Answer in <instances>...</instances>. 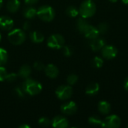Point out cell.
Here are the masks:
<instances>
[{"instance_id":"6da1fadb","label":"cell","mask_w":128,"mask_h":128,"mask_svg":"<svg viewBox=\"0 0 128 128\" xmlns=\"http://www.w3.org/2000/svg\"><path fill=\"white\" fill-rule=\"evenodd\" d=\"M22 87L26 94H28L31 96L38 94L42 90V85L39 82L30 78L26 79L22 85Z\"/></svg>"},{"instance_id":"7a4b0ae2","label":"cell","mask_w":128,"mask_h":128,"mask_svg":"<svg viewBox=\"0 0 128 128\" xmlns=\"http://www.w3.org/2000/svg\"><path fill=\"white\" fill-rule=\"evenodd\" d=\"M96 8V4L92 0H85L81 4L79 12L82 18L88 19L95 14Z\"/></svg>"},{"instance_id":"3957f363","label":"cell","mask_w":128,"mask_h":128,"mask_svg":"<svg viewBox=\"0 0 128 128\" xmlns=\"http://www.w3.org/2000/svg\"><path fill=\"white\" fill-rule=\"evenodd\" d=\"M38 16L44 22H50L55 17V10L50 5H43L37 10Z\"/></svg>"},{"instance_id":"277c9868","label":"cell","mask_w":128,"mask_h":128,"mask_svg":"<svg viewBox=\"0 0 128 128\" xmlns=\"http://www.w3.org/2000/svg\"><path fill=\"white\" fill-rule=\"evenodd\" d=\"M8 38L10 44L14 45H20L26 40V34L23 30L16 28L8 33Z\"/></svg>"},{"instance_id":"5b68a950","label":"cell","mask_w":128,"mask_h":128,"mask_svg":"<svg viewBox=\"0 0 128 128\" xmlns=\"http://www.w3.org/2000/svg\"><path fill=\"white\" fill-rule=\"evenodd\" d=\"M64 38L59 34H52L47 40V46L50 48L59 50L64 45Z\"/></svg>"},{"instance_id":"8992f818","label":"cell","mask_w":128,"mask_h":128,"mask_svg":"<svg viewBox=\"0 0 128 128\" xmlns=\"http://www.w3.org/2000/svg\"><path fill=\"white\" fill-rule=\"evenodd\" d=\"M73 94V89L71 86H60L56 90V97L62 100H68L70 98Z\"/></svg>"},{"instance_id":"52a82bcc","label":"cell","mask_w":128,"mask_h":128,"mask_svg":"<svg viewBox=\"0 0 128 128\" xmlns=\"http://www.w3.org/2000/svg\"><path fill=\"white\" fill-rule=\"evenodd\" d=\"M102 56L106 59H112L116 57L118 54L117 48L113 45H105L101 50Z\"/></svg>"},{"instance_id":"ba28073f","label":"cell","mask_w":128,"mask_h":128,"mask_svg":"<svg viewBox=\"0 0 128 128\" xmlns=\"http://www.w3.org/2000/svg\"><path fill=\"white\" fill-rule=\"evenodd\" d=\"M104 128H118L121 125V119L116 115H110L105 118L104 120Z\"/></svg>"},{"instance_id":"9c48e42d","label":"cell","mask_w":128,"mask_h":128,"mask_svg":"<svg viewBox=\"0 0 128 128\" xmlns=\"http://www.w3.org/2000/svg\"><path fill=\"white\" fill-rule=\"evenodd\" d=\"M77 110L76 104L74 101H69L67 103L63 104L61 106V111L64 115H73Z\"/></svg>"},{"instance_id":"30bf717a","label":"cell","mask_w":128,"mask_h":128,"mask_svg":"<svg viewBox=\"0 0 128 128\" xmlns=\"http://www.w3.org/2000/svg\"><path fill=\"white\" fill-rule=\"evenodd\" d=\"M51 124L55 128H67L69 125V123L65 117L58 116L52 120Z\"/></svg>"},{"instance_id":"8fae6325","label":"cell","mask_w":128,"mask_h":128,"mask_svg":"<svg viewBox=\"0 0 128 128\" xmlns=\"http://www.w3.org/2000/svg\"><path fill=\"white\" fill-rule=\"evenodd\" d=\"M105 45H106V41L103 38L98 37L94 39H91L89 41V46L94 52L101 50Z\"/></svg>"},{"instance_id":"7c38bea8","label":"cell","mask_w":128,"mask_h":128,"mask_svg":"<svg viewBox=\"0 0 128 128\" xmlns=\"http://www.w3.org/2000/svg\"><path fill=\"white\" fill-rule=\"evenodd\" d=\"M14 20L8 16H0V28L4 31L10 30L14 26Z\"/></svg>"},{"instance_id":"4fadbf2b","label":"cell","mask_w":128,"mask_h":128,"mask_svg":"<svg viewBox=\"0 0 128 128\" xmlns=\"http://www.w3.org/2000/svg\"><path fill=\"white\" fill-rule=\"evenodd\" d=\"M44 71L46 75V76L51 78V79H55L58 76V68L52 64H49L44 68Z\"/></svg>"},{"instance_id":"5bb4252c","label":"cell","mask_w":128,"mask_h":128,"mask_svg":"<svg viewBox=\"0 0 128 128\" xmlns=\"http://www.w3.org/2000/svg\"><path fill=\"white\" fill-rule=\"evenodd\" d=\"M83 34L86 38L91 40V39H94V38H98L100 34V32H99L97 27L89 25L88 26V28H86V30L84 32Z\"/></svg>"},{"instance_id":"9a60e30c","label":"cell","mask_w":128,"mask_h":128,"mask_svg":"<svg viewBox=\"0 0 128 128\" xmlns=\"http://www.w3.org/2000/svg\"><path fill=\"white\" fill-rule=\"evenodd\" d=\"M98 110L102 115H108L111 110V105L106 100H101L98 103Z\"/></svg>"},{"instance_id":"2e32d148","label":"cell","mask_w":128,"mask_h":128,"mask_svg":"<svg viewBox=\"0 0 128 128\" xmlns=\"http://www.w3.org/2000/svg\"><path fill=\"white\" fill-rule=\"evenodd\" d=\"M100 90V86L97 82H92L89 84L86 88V94L89 96H94L98 93Z\"/></svg>"},{"instance_id":"e0dca14e","label":"cell","mask_w":128,"mask_h":128,"mask_svg":"<svg viewBox=\"0 0 128 128\" xmlns=\"http://www.w3.org/2000/svg\"><path fill=\"white\" fill-rule=\"evenodd\" d=\"M29 38H30V40L33 43H35V44H40L43 42L44 40V36L42 34V33L38 31L32 32L29 34Z\"/></svg>"},{"instance_id":"ac0fdd59","label":"cell","mask_w":128,"mask_h":128,"mask_svg":"<svg viewBox=\"0 0 128 128\" xmlns=\"http://www.w3.org/2000/svg\"><path fill=\"white\" fill-rule=\"evenodd\" d=\"M20 7V2L19 0H9L7 3V9L10 13L16 12Z\"/></svg>"},{"instance_id":"d6986e66","label":"cell","mask_w":128,"mask_h":128,"mask_svg":"<svg viewBox=\"0 0 128 128\" xmlns=\"http://www.w3.org/2000/svg\"><path fill=\"white\" fill-rule=\"evenodd\" d=\"M31 72H32L31 68L28 64H24L20 68L18 72V76L22 79H27L28 78Z\"/></svg>"},{"instance_id":"ffe728a7","label":"cell","mask_w":128,"mask_h":128,"mask_svg":"<svg viewBox=\"0 0 128 128\" xmlns=\"http://www.w3.org/2000/svg\"><path fill=\"white\" fill-rule=\"evenodd\" d=\"M88 122L91 125L94 127H101L104 128V120H102L100 118H99L98 116H92L89 117Z\"/></svg>"},{"instance_id":"44dd1931","label":"cell","mask_w":128,"mask_h":128,"mask_svg":"<svg viewBox=\"0 0 128 128\" xmlns=\"http://www.w3.org/2000/svg\"><path fill=\"white\" fill-rule=\"evenodd\" d=\"M90 24L86 20L85 18H80L78 19L77 22H76V28L79 30V32L82 34L84 33V32L86 30V28H88V26Z\"/></svg>"},{"instance_id":"7402d4cb","label":"cell","mask_w":128,"mask_h":128,"mask_svg":"<svg viewBox=\"0 0 128 128\" xmlns=\"http://www.w3.org/2000/svg\"><path fill=\"white\" fill-rule=\"evenodd\" d=\"M37 15V10L33 7H28L23 11V16L26 19H32Z\"/></svg>"},{"instance_id":"603a6c76","label":"cell","mask_w":128,"mask_h":128,"mask_svg":"<svg viewBox=\"0 0 128 128\" xmlns=\"http://www.w3.org/2000/svg\"><path fill=\"white\" fill-rule=\"evenodd\" d=\"M8 58V52L4 48L0 47V66H4L7 63Z\"/></svg>"},{"instance_id":"cb8c5ba5","label":"cell","mask_w":128,"mask_h":128,"mask_svg":"<svg viewBox=\"0 0 128 128\" xmlns=\"http://www.w3.org/2000/svg\"><path fill=\"white\" fill-rule=\"evenodd\" d=\"M66 14L70 17L74 18V17L77 16L78 14H80V12H79V9H77L76 7H75V6H69L66 9Z\"/></svg>"},{"instance_id":"d4e9b609","label":"cell","mask_w":128,"mask_h":128,"mask_svg":"<svg viewBox=\"0 0 128 128\" xmlns=\"http://www.w3.org/2000/svg\"><path fill=\"white\" fill-rule=\"evenodd\" d=\"M92 64L94 68H100L104 65V59L99 56H96L92 59Z\"/></svg>"},{"instance_id":"484cf974","label":"cell","mask_w":128,"mask_h":128,"mask_svg":"<svg viewBox=\"0 0 128 128\" xmlns=\"http://www.w3.org/2000/svg\"><path fill=\"white\" fill-rule=\"evenodd\" d=\"M97 28H98L100 34H105L109 30V25L106 22H101L98 26Z\"/></svg>"},{"instance_id":"4316f807","label":"cell","mask_w":128,"mask_h":128,"mask_svg":"<svg viewBox=\"0 0 128 128\" xmlns=\"http://www.w3.org/2000/svg\"><path fill=\"white\" fill-rule=\"evenodd\" d=\"M78 81V76L76 74H70L67 77V82L69 86H73L76 84Z\"/></svg>"},{"instance_id":"83f0119b","label":"cell","mask_w":128,"mask_h":128,"mask_svg":"<svg viewBox=\"0 0 128 128\" xmlns=\"http://www.w3.org/2000/svg\"><path fill=\"white\" fill-rule=\"evenodd\" d=\"M62 52L65 56H70L73 54V49L70 46H67V45H64L62 47Z\"/></svg>"},{"instance_id":"f1b7e54d","label":"cell","mask_w":128,"mask_h":128,"mask_svg":"<svg viewBox=\"0 0 128 128\" xmlns=\"http://www.w3.org/2000/svg\"><path fill=\"white\" fill-rule=\"evenodd\" d=\"M38 124L41 127H48L51 124V122H50V120L49 118H47L46 117H42V118H39Z\"/></svg>"},{"instance_id":"f546056e","label":"cell","mask_w":128,"mask_h":128,"mask_svg":"<svg viewBox=\"0 0 128 128\" xmlns=\"http://www.w3.org/2000/svg\"><path fill=\"white\" fill-rule=\"evenodd\" d=\"M8 76V71L4 67L0 66V82H3L6 80Z\"/></svg>"},{"instance_id":"4dcf8cb0","label":"cell","mask_w":128,"mask_h":128,"mask_svg":"<svg viewBox=\"0 0 128 128\" xmlns=\"http://www.w3.org/2000/svg\"><path fill=\"white\" fill-rule=\"evenodd\" d=\"M14 93L16 94V96H18L19 98H24L25 94H26V92H24L22 87H16L14 88Z\"/></svg>"},{"instance_id":"1f68e13d","label":"cell","mask_w":128,"mask_h":128,"mask_svg":"<svg viewBox=\"0 0 128 128\" xmlns=\"http://www.w3.org/2000/svg\"><path fill=\"white\" fill-rule=\"evenodd\" d=\"M17 76L18 74H15V73H10V74H8V76H7V79L6 80L10 82H14L16 78H17Z\"/></svg>"},{"instance_id":"d6a6232c","label":"cell","mask_w":128,"mask_h":128,"mask_svg":"<svg viewBox=\"0 0 128 128\" xmlns=\"http://www.w3.org/2000/svg\"><path fill=\"white\" fill-rule=\"evenodd\" d=\"M34 68L37 70H44V68L45 66L44 65V64H42L41 62H35L34 63V65H33Z\"/></svg>"},{"instance_id":"836d02e7","label":"cell","mask_w":128,"mask_h":128,"mask_svg":"<svg viewBox=\"0 0 128 128\" xmlns=\"http://www.w3.org/2000/svg\"><path fill=\"white\" fill-rule=\"evenodd\" d=\"M30 28H31V23L28 22V21H26V22H24V23H23V25H22V28L24 29V30H29L30 29Z\"/></svg>"},{"instance_id":"e575fe53","label":"cell","mask_w":128,"mask_h":128,"mask_svg":"<svg viewBox=\"0 0 128 128\" xmlns=\"http://www.w3.org/2000/svg\"><path fill=\"white\" fill-rule=\"evenodd\" d=\"M38 2V0H25L26 4L28 5H33L35 3H37Z\"/></svg>"},{"instance_id":"d590c367","label":"cell","mask_w":128,"mask_h":128,"mask_svg":"<svg viewBox=\"0 0 128 128\" xmlns=\"http://www.w3.org/2000/svg\"><path fill=\"white\" fill-rule=\"evenodd\" d=\"M124 88L126 91L128 92V76L126 78V80H124Z\"/></svg>"},{"instance_id":"8d00e7d4","label":"cell","mask_w":128,"mask_h":128,"mask_svg":"<svg viewBox=\"0 0 128 128\" xmlns=\"http://www.w3.org/2000/svg\"><path fill=\"white\" fill-rule=\"evenodd\" d=\"M31 127L29 125H27V124H22L20 126H19V128H30Z\"/></svg>"},{"instance_id":"74e56055","label":"cell","mask_w":128,"mask_h":128,"mask_svg":"<svg viewBox=\"0 0 128 128\" xmlns=\"http://www.w3.org/2000/svg\"><path fill=\"white\" fill-rule=\"evenodd\" d=\"M122 1L124 4H128V0H122Z\"/></svg>"},{"instance_id":"f35d334b","label":"cell","mask_w":128,"mask_h":128,"mask_svg":"<svg viewBox=\"0 0 128 128\" xmlns=\"http://www.w3.org/2000/svg\"><path fill=\"white\" fill-rule=\"evenodd\" d=\"M2 4H3V0H0V8L2 7Z\"/></svg>"},{"instance_id":"ab89813d","label":"cell","mask_w":128,"mask_h":128,"mask_svg":"<svg viewBox=\"0 0 128 128\" xmlns=\"http://www.w3.org/2000/svg\"><path fill=\"white\" fill-rule=\"evenodd\" d=\"M109 1H110V2H113V3H114V2H116L118 0H109Z\"/></svg>"},{"instance_id":"60d3db41","label":"cell","mask_w":128,"mask_h":128,"mask_svg":"<svg viewBox=\"0 0 128 128\" xmlns=\"http://www.w3.org/2000/svg\"><path fill=\"white\" fill-rule=\"evenodd\" d=\"M1 39H2V35H1V34H0V41H1Z\"/></svg>"},{"instance_id":"b9f144b4","label":"cell","mask_w":128,"mask_h":128,"mask_svg":"<svg viewBox=\"0 0 128 128\" xmlns=\"http://www.w3.org/2000/svg\"></svg>"}]
</instances>
